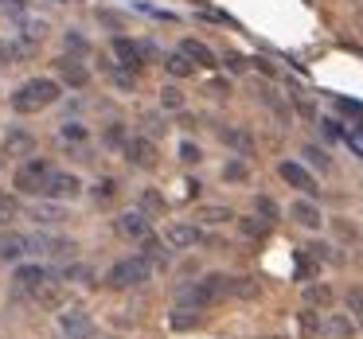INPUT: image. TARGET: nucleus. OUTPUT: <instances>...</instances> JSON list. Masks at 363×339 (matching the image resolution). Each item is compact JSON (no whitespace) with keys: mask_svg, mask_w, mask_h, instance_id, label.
<instances>
[{"mask_svg":"<svg viewBox=\"0 0 363 339\" xmlns=\"http://www.w3.org/2000/svg\"><path fill=\"white\" fill-rule=\"evenodd\" d=\"M59 98H63V86H59L55 79H28L16 86V94H12V110L16 113H40L48 110V105H55Z\"/></svg>","mask_w":363,"mask_h":339,"instance_id":"1","label":"nucleus"},{"mask_svg":"<svg viewBox=\"0 0 363 339\" xmlns=\"http://www.w3.org/2000/svg\"><path fill=\"white\" fill-rule=\"evenodd\" d=\"M51 172H55V168L43 164V160H28V164L16 168V176H12V188H16L20 195H48Z\"/></svg>","mask_w":363,"mask_h":339,"instance_id":"2","label":"nucleus"},{"mask_svg":"<svg viewBox=\"0 0 363 339\" xmlns=\"http://www.w3.org/2000/svg\"><path fill=\"white\" fill-rule=\"evenodd\" d=\"M149 273H152V265L145 258H121L110 269V285L113 289H137V285L149 281Z\"/></svg>","mask_w":363,"mask_h":339,"instance_id":"3","label":"nucleus"},{"mask_svg":"<svg viewBox=\"0 0 363 339\" xmlns=\"http://www.w3.org/2000/svg\"><path fill=\"white\" fill-rule=\"evenodd\" d=\"M59 331L67 339H94V320L82 308H67V312H59Z\"/></svg>","mask_w":363,"mask_h":339,"instance_id":"4","label":"nucleus"},{"mask_svg":"<svg viewBox=\"0 0 363 339\" xmlns=\"http://www.w3.org/2000/svg\"><path fill=\"white\" fill-rule=\"evenodd\" d=\"M110 47H113V59L121 63V71L137 74V71L145 67V47H141V43H133L129 35H113Z\"/></svg>","mask_w":363,"mask_h":339,"instance_id":"5","label":"nucleus"},{"mask_svg":"<svg viewBox=\"0 0 363 339\" xmlns=\"http://www.w3.org/2000/svg\"><path fill=\"white\" fill-rule=\"evenodd\" d=\"M277 176H281L285 183H289V188H297V191H305V195H316V180H313V172H308V168H301L297 160H281V164H277Z\"/></svg>","mask_w":363,"mask_h":339,"instance_id":"6","label":"nucleus"},{"mask_svg":"<svg viewBox=\"0 0 363 339\" xmlns=\"http://www.w3.org/2000/svg\"><path fill=\"white\" fill-rule=\"evenodd\" d=\"M203 242V230L196 226V222H172L168 226V246L172 250H191V246Z\"/></svg>","mask_w":363,"mask_h":339,"instance_id":"7","label":"nucleus"},{"mask_svg":"<svg viewBox=\"0 0 363 339\" xmlns=\"http://www.w3.org/2000/svg\"><path fill=\"white\" fill-rule=\"evenodd\" d=\"M48 195L51 199H79L82 195V180H79V176H71V172H51Z\"/></svg>","mask_w":363,"mask_h":339,"instance_id":"8","label":"nucleus"},{"mask_svg":"<svg viewBox=\"0 0 363 339\" xmlns=\"http://www.w3.org/2000/svg\"><path fill=\"white\" fill-rule=\"evenodd\" d=\"M55 67H59V86H63V82H67V86L82 90V86H86V82H90V71H86V67L79 63V59H71V55H63V59H59Z\"/></svg>","mask_w":363,"mask_h":339,"instance_id":"9","label":"nucleus"},{"mask_svg":"<svg viewBox=\"0 0 363 339\" xmlns=\"http://www.w3.org/2000/svg\"><path fill=\"white\" fill-rule=\"evenodd\" d=\"M125 156L133 168H152L157 164V149H152L149 137H133V141H125Z\"/></svg>","mask_w":363,"mask_h":339,"instance_id":"10","label":"nucleus"},{"mask_svg":"<svg viewBox=\"0 0 363 339\" xmlns=\"http://www.w3.org/2000/svg\"><path fill=\"white\" fill-rule=\"evenodd\" d=\"M118 234L141 242V238H149V219H145L141 211H125V214L118 219Z\"/></svg>","mask_w":363,"mask_h":339,"instance_id":"11","label":"nucleus"},{"mask_svg":"<svg viewBox=\"0 0 363 339\" xmlns=\"http://www.w3.org/2000/svg\"><path fill=\"white\" fill-rule=\"evenodd\" d=\"M28 253V234H0V261H20Z\"/></svg>","mask_w":363,"mask_h":339,"instance_id":"12","label":"nucleus"},{"mask_svg":"<svg viewBox=\"0 0 363 339\" xmlns=\"http://www.w3.org/2000/svg\"><path fill=\"white\" fill-rule=\"evenodd\" d=\"M289 214H293V219L301 222V226H308V230H316V226H320V222H324L320 207H316V203H308V199H297V203L289 207Z\"/></svg>","mask_w":363,"mask_h":339,"instance_id":"13","label":"nucleus"},{"mask_svg":"<svg viewBox=\"0 0 363 339\" xmlns=\"http://www.w3.org/2000/svg\"><path fill=\"white\" fill-rule=\"evenodd\" d=\"M48 269L43 265H20L16 269V289H28V292H35L40 285H48Z\"/></svg>","mask_w":363,"mask_h":339,"instance_id":"14","label":"nucleus"},{"mask_svg":"<svg viewBox=\"0 0 363 339\" xmlns=\"http://www.w3.org/2000/svg\"><path fill=\"white\" fill-rule=\"evenodd\" d=\"M141 246H145V253H141V258L145 261H149V265L152 269H164L168 265V250H164V242H160V238H141Z\"/></svg>","mask_w":363,"mask_h":339,"instance_id":"15","label":"nucleus"},{"mask_svg":"<svg viewBox=\"0 0 363 339\" xmlns=\"http://www.w3.org/2000/svg\"><path fill=\"white\" fill-rule=\"evenodd\" d=\"M180 51H184V55H188L196 67H215V51H211V47H203L199 40H184V43H180Z\"/></svg>","mask_w":363,"mask_h":339,"instance_id":"16","label":"nucleus"},{"mask_svg":"<svg viewBox=\"0 0 363 339\" xmlns=\"http://www.w3.org/2000/svg\"><path fill=\"white\" fill-rule=\"evenodd\" d=\"M32 219L40 222V226H55V222H63L67 214H63V207H59V199L55 203H40V207H32Z\"/></svg>","mask_w":363,"mask_h":339,"instance_id":"17","label":"nucleus"},{"mask_svg":"<svg viewBox=\"0 0 363 339\" xmlns=\"http://www.w3.org/2000/svg\"><path fill=\"white\" fill-rule=\"evenodd\" d=\"M4 152H12V156H28V152H32V133L12 129V133L4 137Z\"/></svg>","mask_w":363,"mask_h":339,"instance_id":"18","label":"nucleus"},{"mask_svg":"<svg viewBox=\"0 0 363 339\" xmlns=\"http://www.w3.org/2000/svg\"><path fill=\"white\" fill-rule=\"evenodd\" d=\"M219 137L230 144V149H238V152H250V149H254L250 133H242V129H219Z\"/></svg>","mask_w":363,"mask_h":339,"instance_id":"19","label":"nucleus"},{"mask_svg":"<svg viewBox=\"0 0 363 339\" xmlns=\"http://www.w3.org/2000/svg\"><path fill=\"white\" fill-rule=\"evenodd\" d=\"M16 219H20V199L9 195V191H0V222L9 226V222H16Z\"/></svg>","mask_w":363,"mask_h":339,"instance_id":"20","label":"nucleus"},{"mask_svg":"<svg viewBox=\"0 0 363 339\" xmlns=\"http://www.w3.org/2000/svg\"><path fill=\"white\" fill-rule=\"evenodd\" d=\"M59 137L71 141V144H82V141H90V129L82 125V121H67V125H59Z\"/></svg>","mask_w":363,"mask_h":339,"instance_id":"21","label":"nucleus"},{"mask_svg":"<svg viewBox=\"0 0 363 339\" xmlns=\"http://www.w3.org/2000/svg\"><path fill=\"white\" fill-rule=\"evenodd\" d=\"M196 71V63H191L184 51H176V55H168V74H176V79H188V74Z\"/></svg>","mask_w":363,"mask_h":339,"instance_id":"22","label":"nucleus"},{"mask_svg":"<svg viewBox=\"0 0 363 339\" xmlns=\"http://www.w3.org/2000/svg\"><path fill=\"white\" fill-rule=\"evenodd\" d=\"M59 281H94V273H90V269L86 265H79V261H74V265H63V269H59Z\"/></svg>","mask_w":363,"mask_h":339,"instance_id":"23","label":"nucleus"},{"mask_svg":"<svg viewBox=\"0 0 363 339\" xmlns=\"http://www.w3.org/2000/svg\"><path fill=\"white\" fill-rule=\"evenodd\" d=\"M199 160H203V152H199V144L196 141H180V164H199Z\"/></svg>","mask_w":363,"mask_h":339,"instance_id":"24","label":"nucleus"},{"mask_svg":"<svg viewBox=\"0 0 363 339\" xmlns=\"http://www.w3.org/2000/svg\"><path fill=\"white\" fill-rule=\"evenodd\" d=\"M344 141H347V149H352L355 156L363 160V125H352V129H344Z\"/></svg>","mask_w":363,"mask_h":339,"instance_id":"25","label":"nucleus"},{"mask_svg":"<svg viewBox=\"0 0 363 339\" xmlns=\"http://www.w3.org/2000/svg\"><path fill=\"white\" fill-rule=\"evenodd\" d=\"M246 176H250V172H246V164H242V160H227V168H223V180H230V183H242Z\"/></svg>","mask_w":363,"mask_h":339,"instance_id":"26","label":"nucleus"},{"mask_svg":"<svg viewBox=\"0 0 363 339\" xmlns=\"http://www.w3.org/2000/svg\"><path fill=\"white\" fill-rule=\"evenodd\" d=\"M320 331H328V335H347V331H352V323H347L344 316H328V320L320 323Z\"/></svg>","mask_w":363,"mask_h":339,"instance_id":"27","label":"nucleus"},{"mask_svg":"<svg viewBox=\"0 0 363 339\" xmlns=\"http://www.w3.org/2000/svg\"><path fill=\"white\" fill-rule=\"evenodd\" d=\"M305 300H308V304H328V300H332V289H328V285H313V289L305 292Z\"/></svg>","mask_w":363,"mask_h":339,"instance_id":"28","label":"nucleus"},{"mask_svg":"<svg viewBox=\"0 0 363 339\" xmlns=\"http://www.w3.org/2000/svg\"><path fill=\"white\" fill-rule=\"evenodd\" d=\"M160 102H164V110H180V105H184V94H180L176 86H164V90H160Z\"/></svg>","mask_w":363,"mask_h":339,"instance_id":"29","label":"nucleus"},{"mask_svg":"<svg viewBox=\"0 0 363 339\" xmlns=\"http://www.w3.org/2000/svg\"><path fill=\"white\" fill-rule=\"evenodd\" d=\"M63 47L71 51V55H79V51H90V43L82 40L79 32H67V35H63Z\"/></svg>","mask_w":363,"mask_h":339,"instance_id":"30","label":"nucleus"},{"mask_svg":"<svg viewBox=\"0 0 363 339\" xmlns=\"http://www.w3.org/2000/svg\"><path fill=\"white\" fill-rule=\"evenodd\" d=\"M254 207H258V211L266 214V222H274V219H277V203H274L269 195H258V199H254Z\"/></svg>","mask_w":363,"mask_h":339,"instance_id":"31","label":"nucleus"},{"mask_svg":"<svg viewBox=\"0 0 363 339\" xmlns=\"http://www.w3.org/2000/svg\"><path fill=\"white\" fill-rule=\"evenodd\" d=\"M305 156L313 160L316 168H328V152H324V149H316V144H305Z\"/></svg>","mask_w":363,"mask_h":339,"instance_id":"32","label":"nucleus"},{"mask_svg":"<svg viewBox=\"0 0 363 339\" xmlns=\"http://www.w3.org/2000/svg\"><path fill=\"white\" fill-rule=\"evenodd\" d=\"M203 219H207V222H227V219H230V211H227V207H207Z\"/></svg>","mask_w":363,"mask_h":339,"instance_id":"33","label":"nucleus"},{"mask_svg":"<svg viewBox=\"0 0 363 339\" xmlns=\"http://www.w3.org/2000/svg\"><path fill=\"white\" fill-rule=\"evenodd\" d=\"M20 55V47L16 43H9V40H0V63H12V59Z\"/></svg>","mask_w":363,"mask_h":339,"instance_id":"34","label":"nucleus"},{"mask_svg":"<svg viewBox=\"0 0 363 339\" xmlns=\"http://www.w3.org/2000/svg\"><path fill=\"white\" fill-rule=\"evenodd\" d=\"M113 188H118V183H113V180H98V191H94V195H98V199H102V203H106V199H113Z\"/></svg>","mask_w":363,"mask_h":339,"instance_id":"35","label":"nucleus"},{"mask_svg":"<svg viewBox=\"0 0 363 339\" xmlns=\"http://www.w3.org/2000/svg\"><path fill=\"white\" fill-rule=\"evenodd\" d=\"M347 308H352V312H363V289H347Z\"/></svg>","mask_w":363,"mask_h":339,"instance_id":"36","label":"nucleus"},{"mask_svg":"<svg viewBox=\"0 0 363 339\" xmlns=\"http://www.w3.org/2000/svg\"><path fill=\"white\" fill-rule=\"evenodd\" d=\"M336 105H340L344 113H359V117H363V105H359V102H347V98H336Z\"/></svg>","mask_w":363,"mask_h":339,"instance_id":"37","label":"nucleus"},{"mask_svg":"<svg viewBox=\"0 0 363 339\" xmlns=\"http://www.w3.org/2000/svg\"><path fill=\"white\" fill-rule=\"evenodd\" d=\"M242 230H246V234H262V230H266V222H254V219H242Z\"/></svg>","mask_w":363,"mask_h":339,"instance_id":"38","label":"nucleus"},{"mask_svg":"<svg viewBox=\"0 0 363 339\" xmlns=\"http://www.w3.org/2000/svg\"><path fill=\"white\" fill-rule=\"evenodd\" d=\"M4 8H20V0H4Z\"/></svg>","mask_w":363,"mask_h":339,"instance_id":"39","label":"nucleus"}]
</instances>
